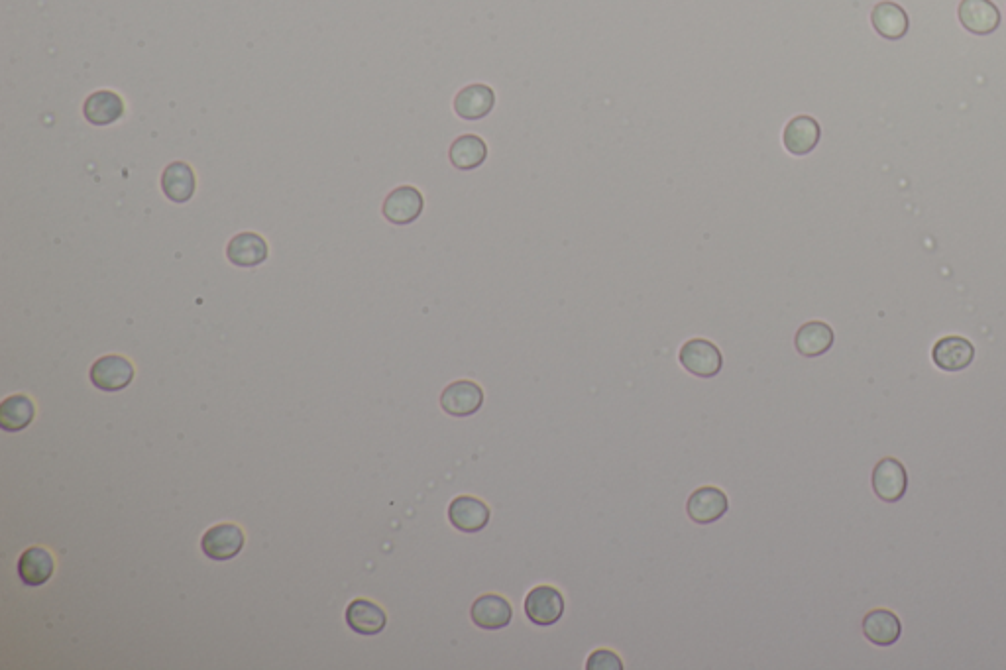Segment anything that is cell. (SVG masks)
<instances>
[{"mask_svg": "<svg viewBox=\"0 0 1006 670\" xmlns=\"http://www.w3.org/2000/svg\"><path fill=\"white\" fill-rule=\"evenodd\" d=\"M490 517V507L472 496H458L448 505V521L460 533H480L490 523Z\"/></svg>", "mask_w": 1006, "mask_h": 670, "instance_id": "cell-5", "label": "cell"}, {"mask_svg": "<svg viewBox=\"0 0 1006 670\" xmlns=\"http://www.w3.org/2000/svg\"><path fill=\"white\" fill-rule=\"evenodd\" d=\"M678 360L686 372L704 380L716 378L724 366L720 348L704 338H692L684 342V346L678 352Z\"/></svg>", "mask_w": 1006, "mask_h": 670, "instance_id": "cell-1", "label": "cell"}, {"mask_svg": "<svg viewBox=\"0 0 1006 670\" xmlns=\"http://www.w3.org/2000/svg\"><path fill=\"white\" fill-rule=\"evenodd\" d=\"M162 189L169 201L187 203L195 193V173L185 162L169 164L162 175Z\"/></svg>", "mask_w": 1006, "mask_h": 670, "instance_id": "cell-22", "label": "cell"}, {"mask_svg": "<svg viewBox=\"0 0 1006 670\" xmlns=\"http://www.w3.org/2000/svg\"><path fill=\"white\" fill-rule=\"evenodd\" d=\"M56 562L50 551L42 547L26 549L18 559V576L26 586H42L54 574Z\"/></svg>", "mask_w": 1006, "mask_h": 670, "instance_id": "cell-18", "label": "cell"}, {"mask_svg": "<svg viewBox=\"0 0 1006 670\" xmlns=\"http://www.w3.org/2000/svg\"><path fill=\"white\" fill-rule=\"evenodd\" d=\"M863 635L877 647H891L902 635L900 619L891 610H873L863 617Z\"/></svg>", "mask_w": 1006, "mask_h": 670, "instance_id": "cell-17", "label": "cell"}, {"mask_svg": "<svg viewBox=\"0 0 1006 670\" xmlns=\"http://www.w3.org/2000/svg\"><path fill=\"white\" fill-rule=\"evenodd\" d=\"M34 415L36 407L26 395H10L0 403V427L4 431L26 429L32 423Z\"/></svg>", "mask_w": 1006, "mask_h": 670, "instance_id": "cell-24", "label": "cell"}, {"mask_svg": "<svg viewBox=\"0 0 1006 670\" xmlns=\"http://www.w3.org/2000/svg\"><path fill=\"white\" fill-rule=\"evenodd\" d=\"M496 107V93L484 83L464 87L454 99V112L464 120H482Z\"/></svg>", "mask_w": 1006, "mask_h": 670, "instance_id": "cell-13", "label": "cell"}, {"mask_svg": "<svg viewBox=\"0 0 1006 670\" xmlns=\"http://www.w3.org/2000/svg\"><path fill=\"white\" fill-rule=\"evenodd\" d=\"M423 207H425V201H423L421 191L411 185H403V187L393 189L392 193L386 197L382 211L390 223L403 226V224L415 223L421 217Z\"/></svg>", "mask_w": 1006, "mask_h": 670, "instance_id": "cell-10", "label": "cell"}, {"mask_svg": "<svg viewBox=\"0 0 1006 670\" xmlns=\"http://www.w3.org/2000/svg\"><path fill=\"white\" fill-rule=\"evenodd\" d=\"M932 360L944 372H961L975 360V346L963 336H946L934 344Z\"/></svg>", "mask_w": 1006, "mask_h": 670, "instance_id": "cell-11", "label": "cell"}, {"mask_svg": "<svg viewBox=\"0 0 1006 670\" xmlns=\"http://www.w3.org/2000/svg\"><path fill=\"white\" fill-rule=\"evenodd\" d=\"M871 482H873V492L877 494V498L881 502L896 503L900 502L906 494L908 474H906V468L902 466V462L889 456V458H883L881 462H877Z\"/></svg>", "mask_w": 1006, "mask_h": 670, "instance_id": "cell-3", "label": "cell"}, {"mask_svg": "<svg viewBox=\"0 0 1006 670\" xmlns=\"http://www.w3.org/2000/svg\"><path fill=\"white\" fill-rule=\"evenodd\" d=\"M91 382L101 391H120L134 380V366L124 356H103L91 366Z\"/></svg>", "mask_w": 1006, "mask_h": 670, "instance_id": "cell-6", "label": "cell"}, {"mask_svg": "<svg viewBox=\"0 0 1006 670\" xmlns=\"http://www.w3.org/2000/svg\"><path fill=\"white\" fill-rule=\"evenodd\" d=\"M244 547V533L240 527L223 523L211 527L203 539H201V549L203 553L213 560L234 559Z\"/></svg>", "mask_w": 1006, "mask_h": 670, "instance_id": "cell-12", "label": "cell"}, {"mask_svg": "<svg viewBox=\"0 0 1006 670\" xmlns=\"http://www.w3.org/2000/svg\"><path fill=\"white\" fill-rule=\"evenodd\" d=\"M482 403L484 390L470 380L452 382L441 393V407L452 417H470L480 411Z\"/></svg>", "mask_w": 1006, "mask_h": 670, "instance_id": "cell-9", "label": "cell"}, {"mask_svg": "<svg viewBox=\"0 0 1006 670\" xmlns=\"http://www.w3.org/2000/svg\"><path fill=\"white\" fill-rule=\"evenodd\" d=\"M268 242L256 232L236 234L226 248L228 260L238 268H256L268 260Z\"/></svg>", "mask_w": 1006, "mask_h": 670, "instance_id": "cell-14", "label": "cell"}, {"mask_svg": "<svg viewBox=\"0 0 1006 670\" xmlns=\"http://www.w3.org/2000/svg\"><path fill=\"white\" fill-rule=\"evenodd\" d=\"M450 164L460 171L478 169L488 158V146L480 136L464 134L456 138L448 150Z\"/></svg>", "mask_w": 1006, "mask_h": 670, "instance_id": "cell-21", "label": "cell"}, {"mask_svg": "<svg viewBox=\"0 0 1006 670\" xmlns=\"http://www.w3.org/2000/svg\"><path fill=\"white\" fill-rule=\"evenodd\" d=\"M523 610L531 623L539 627H551L559 623L564 614V598L553 586H537L527 594Z\"/></svg>", "mask_w": 1006, "mask_h": 670, "instance_id": "cell-2", "label": "cell"}, {"mask_svg": "<svg viewBox=\"0 0 1006 670\" xmlns=\"http://www.w3.org/2000/svg\"><path fill=\"white\" fill-rule=\"evenodd\" d=\"M586 669L588 670H621L623 669V663L621 659L612 653V651H606V649H600L596 653H592L588 657V663H586Z\"/></svg>", "mask_w": 1006, "mask_h": 670, "instance_id": "cell-25", "label": "cell"}, {"mask_svg": "<svg viewBox=\"0 0 1006 670\" xmlns=\"http://www.w3.org/2000/svg\"><path fill=\"white\" fill-rule=\"evenodd\" d=\"M822 138V128L816 118L808 114L794 116L784 126L783 144L788 154L792 156H808L816 150Z\"/></svg>", "mask_w": 1006, "mask_h": 670, "instance_id": "cell-7", "label": "cell"}, {"mask_svg": "<svg viewBox=\"0 0 1006 670\" xmlns=\"http://www.w3.org/2000/svg\"><path fill=\"white\" fill-rule=\"evenodd\" d=\"M83 114L95 126H109L124 114V103L112 91H97L85 101Z\"/></svg>", "mask_w": 1006, "mask_h": 670, "instance_id": "cell-23", "label": "cell"}, {"mask_svg": "<svg viewBox=\"0 0 1006 670\" xmlns=\"http://www.w3.org/2000/svg\"><path fill=\"white\" fill-rule=\"evenodd\" d=\"M834 329L822 321H810L798 329L794 336V346L804 358H818L834 346Z\"/></svg>", "mask_w": 1006, "mask_h": 670, "instance_id": "cell-19", "label": "cell"}, {"mask_svg": "<svg viewBox=\"0 0 1006 670\" xmlns=\"http://www.w3.org/2000/svg\"><path fill=\"white\" fill-rule=\"evenodd\" d=\"M729 509V500L720 488L704 486L696 490L686 503L688 517L698 525H712L720 521Z\"/></svg>", "mask_w": 1006, "mask_h": 670, "instance_id": "cell-8", "label": "cell"}, {"mask_svg": "<svg viewBox=\"0 0 1006 670\" xmlns=\"http://www.w3.org/2000/svg\"><path fill=\"white\" fill-rule=\"evenodd\" d=\"M957 16L961 26L975 36H989L1001 26V12L991 0H961Z\"/></svg>", "mask_w": 1006, "mask_h": 670, "instance_id": "cell-4", "label": "cell"}, {"mask_svg": "<svg viewBox=\"0 0 1006 670\" xmlns=\"http://www.w3.org/2000/svg\"><path fill=\"white\" fill-rule=\"evenodd\" d=\"M470 617L476 627L486 629V631H498V629H505L511 623L513 610H511V604L502 596L486 594V596H480L472 604Z\"/></svg>", "mask_w": 1006, "mask_h": 670, "instance_id": "cell-15", "label": "cell"}, {"mask_svg": "<svg viewBox=\"0 0 1006 670\" xmlns=\"http://www.w3.org/2000/svg\"><path fill=\"white\" fill-rule=\"evenodd\" d=\"M346 623L354 633L360 635H378L386 629L388 615L368 600H354L346 608Z\"/></svg>", "mask_w": 1006, "mask_h": 670, "instance_id": "cell-20", "label": "cell"}, {"mask_svg": "<svg viewBox=\"0 0 1006 670\" xmlns=\"http://www.w3.org/2000/svg\"><path fill=\"white\" fill-rule=\"evenodd\" d=\"M871 24L879 36H883L885 40H893V42L904 38L910 28V20H908V14L904 12V8L891 0L879 2L873 8Z\"/></svg>", "mask_w": 1006, "mask_h": 670, "instance_id": "cell-16", "label": "cell"}]
</instances>
